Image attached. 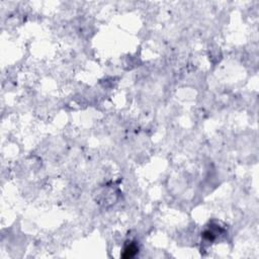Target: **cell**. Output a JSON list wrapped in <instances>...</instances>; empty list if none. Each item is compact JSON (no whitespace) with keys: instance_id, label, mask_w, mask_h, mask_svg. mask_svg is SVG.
I'll list each match as a JSON object with an SVG mask.
<instances>
[{"instance_id":"6da1fadb","label":"cell","mask_w":259,"mask_h":259,"mask_svg":"<svg viewBox=\"0 0 259 259\" xmlns=\"http://www.w3.org/2000/svg\"><path fill=\"white\" fill-rule=\"evenodd\" d=\"M124 252H126V254H124V257H132L137 253V248H136L135 246H130Z\"/></svg>"}]
</instances>
